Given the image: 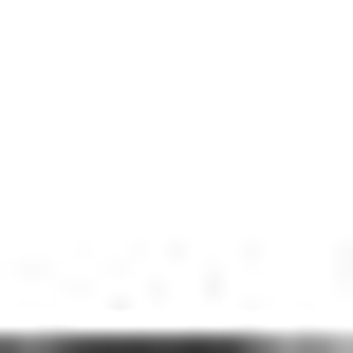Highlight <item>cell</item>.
Wrapping results in <instances>:
<instances>
[{"instance_id": "cell-1", "label": "cell", "mask_w": 353, "mask_h": 353, "mask_svg": "<svg viewBox=\"0 0 353 353\" xmlns=\"http://www.w3.org/2000/svg\"><path fill=\"white\" fill-rule=\"evenodd\" d=\"M261 353H335V335H261Z\"/></svg>"}]
</instances>
